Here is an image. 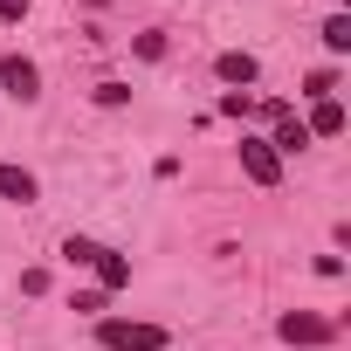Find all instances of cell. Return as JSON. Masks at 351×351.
I'll return each mask as SVG.
<instances>
[{"label": "cell", "instance_id": "2", "mask_svg": "<svg viewBox=\"0 0 351 351\" xmlns=\"http://www.w3.org/2000/svg\"><path fill=\"white\" fill-rule=\"evenodd\" d=\"M97 344L104 351H165L172 330L165 324H124V317H97Z\"/></svg>", "mask_w": 351, "mask_h": 351}, {"label": "cell", "instance_id": "11", "mask_svg": "<svg viewBox=\"0 0 351 351\" xmlns=\"http://www.w3.org/2000/svg\"><path fill=\"white\" fill-rule=\"evenodd\" d=\"M303 97H310V104H317V97H337V69H310V76H303Z\"/></svg>", "mask_w": 351, "mask_h": 351}, {"label": "cell", "instance_id": "7", "mask_svg": "<svg viewBox=\"0 0 351 351\" xmlns=\"http://www.w3.org/2000/svg\"><path fill=\"white\" fill-rule=\"evenodd\" d=\"M0 200H14V207H35V200H42L35 172H28V165H0Z\"/></svg>", "mask_w": 351, "mask_h": 351}, {"label": "cell", "instance_id": "5", "mask_svg": "<svg viewBox=\"0 0 351 351\" xmlns=\"http://www.w3.org/2000/svg\"><path fill=\"white\" fill-rule=\"evenodd\" d=\"M0 90H8L14 104H35V97H42V69H35L28 56H8V62H0Z\"/></svg>", "mask_w": 351, "mask_h": 351}, {"label": "cell", "instance_id": "15", "mask_svg": "<svg viewBox=\"0 0 351 351\" xmlns=\"http://www.w3.org/2000/svg\"><path fill=\"white\" fill-rule=\"evenodd\" d=\"M138 56H145V62H165V35H158V28H152V35H138Z\"/></svg>", "mask_w": 351, "mask_h": 351}, {"label": "cell", "instance_id": "8", "mask_svg": "<svg viewBox=\"0 0 351 351\" xmlns=\"http://www.w3.org/2000/svg\"><path fill=\"white\" fill-rule=\"evenodd\" d=\"M303 145H310L303 117H296V110H276V131H269V152H276V158H289V152H303Z\"/></svg>", "mask_w": 351, "mask_h": 351}, {"label": "cell", "instance_id": "14", "mask_svg": "<svg viewBox=\"0 0 351 351\" xmlns=\"http://www.w3.org/2000/svg\"><path fill=\"white\" fill-rule=\"evenodd\" d=\"M214 110H221V117H248V90H221Z\"/></svg>", "mask_w": 351, "mask_h": 351}, {"label": "cell", "instance_id": "6", "mask_svg": "<svg viewBox=\"0 0 351 351\" xmlns=\"http://www.w3.org/2000/svg\"><path fill=\"white\" fill-rule=\"evenodd\" d=\"M214 76H221L228 90H248V83L262 76V62H255L248 49H228V56H214Z\"/></svg>", "mask_w": 351, "mask_h": 351}, {"label": "cell", "instance_id": "4", "mask_svg": "<svg viewBox=\"0 0 351 351\" xmlns=\"http://www.w3.org/2000/svg\"><path fill=\"white\" fill-rule=\"evenodd\" d=\"M241 172H248L255 186H282V158L269 152V138H248L241 131Z\"/></svg>", "mask_w": 351, "mask_h": 351}, {"label": "cell", "instance_id": "16", "mask_svg": "<svg viewBox=\"0 0 351 351\" xmlns=\"http://www.w3.org/2000/svg\"><path fill=\"white\" fill-rule=\"evenodd\" d=\"M28 8H35V0H0V21H21Z\"/></svg>", "mask_w": 351, "mask_h": 351}, {"label": "cell", "instance_id": "3", "mask_svg": "<svg viewBox=\"0 0 351 351\" xmlns=\"http://www.w3.org/2000/svg\"><path fill=\"white\" fill-rule=\"evenodd\" d=\"M276 337H282V344H330V337H337V324H330V317H317V310H289V317L276 324Z\"/></svg>", "mask_w": 351, "mask_h": 351}, {"label": "cell", "instance_id": "12", "mask_svg": "<svg viewBox=\"0 0 351 351\" xmlns=\"http://www.w3.org/2000/svg\"><path fill=\"white\" fill-rule=\"evenodd\" d=\"M90 97H97V110H124V104H131V90H124V83H97Z\"/></svg>", "mask_w": 351, "mask_h": 351}, {"label": "cell", "instance_id": "9", "mask_svg": "<svg viewBox=\"0 0 351 351\" xmlns=\"http://www.w3.org/2000/svg\"><path fill=\"white\" fill-rule=\"evenodd\" d=\"M303 131H310V138H337V131H344V104H337V97H317V110H310Z\"/></svg>", "mask_w": 351, "mask_h": 351}, {"label": "cell", "instance_id": "13", "mask_svg": "<svg viewBox=\"0 0 351 351\" xmlns=\"http://www.w3.org/2000/svg\"><path fill=\"white\" fill-rule=\"evenodd\" d=\"M69 310H83V317H104V310H110V296H104V289H76V303H69Z\"/></svg>", "mask_w": 351, "mask_h": 351}, {"label": "cell", "instance_id": "10", "mask_svg": "<svg viewBox=\"0 0 351 351\" xmlns=\"http://www.w3.org/2000/svg\"><path fill=\"white\" fill-rule=\"evenodd\" d=\"M324 49H330V56L351 49V14H330V21H324Z\"/></svg>", "mask_w": 351, "mask_h": 351}, {"label": "cell", "instance_id": "1", "mask_svg": "<svg viewBox=\"0 0 351 351\" xmlns=\"http://www.w3.org/2000/svg\"><path fill=\"white\" fill-rule=\"evenodd\" d=\"M62 262H69V269H90L104 296L131 289V255H124V248H110V241H90V234H69V241H62Z\"/></svg>", "mask_w": 351, "mask_h": 351}]
</instances>
